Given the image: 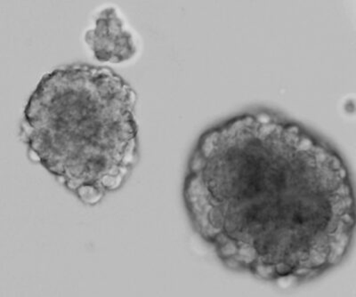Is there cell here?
<instances>
[{
  "mask_svg": "<svg viewBox=\"0 0 356 297\" xmlns=\"http://www.w3.org/2000/svg\"><path fill=\"white\" fill-rule=\"evenodd\" d=\"M184 203L199 235L234 268L306 278L342 258L355 226L348 169L328 144L272 113H247L203 134Z\"/></svg>",
  "mask_w": 356,
  "mask_h": 297,
  "instance_id": "1",
  "label": "cell"
},
{
  "mask_svg": "<svg viewBox=\"0 0 356 297\" xmlns=\"http://www.w3.org/2000/svg\"><path fill=\"white\" fill-rule=\"evenodd\" d=\"M136 94L104 66H62L43 76L21 129L29 156L88 206L128 180L138 159Z\"/></svg>",
  "mask_w": 356,
  "mask_h": 297,
  "instance_id": "2",
  "label": "cell"
},
{
  "mask_svg": "<svg viewBox=\"0 0 356 297\" xmlns=\"http://www.w3.org/2000/svg\"><path fill=\"white\" fill-rule=\"evenodd\" d=\"M84 40L94 58L102 62H127L138 52L135 34L113 6L97 12Z\"/></svg>",
  "mask_w": 356,
  "mask_h": 297,
  "instance_id": "3",
  "label": "cell"
}]
</instances>
